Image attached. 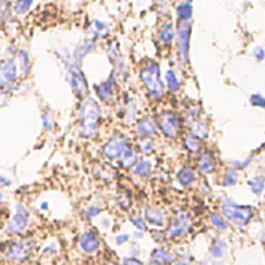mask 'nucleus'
<instances>
[{
    "instance_id": "obj_1",
    "label": "nucleus",
    "mask_w": 265,
    "mask_h": 265,
    "mask_svg": "<svg viewBox=\"0 0 265 265\" xmlns=\"http://www.w3.org/2000/svg\"><path fill=\"white\" fill-rule=\"evenodd\" d=\"M138 81L144 89L146 100L153 105L163 104L167 96L163 81L162 66L155 58H146L138 68Z\"/></svg>"
},
{
    "instance_id": "obj_2",
    "label": "nucleus",
    "mask_w": 265,
    "mask_h": 265,
    "mask_svg": "<svg viewBox=\"0 0 265 265\" xmlns=\"http://www.w3.org/2000/svg\"><path fill=\"white\" fill-rule=\"evenodd\" d=\"M57 58L60 62V68L62 70L64 79L68 83V86L70 87L73 96L77 98V101L89 97L90 92H92V87L87 80L84 70L81 68V64L73 58L72 51H69L68 49H60L57 51Z\"/></svg>"
},
{
    "instance_id": "obj_3",
    "label": "nucleus",
    "mask_w": 265,
    "mask_h": 265,
    "mask_svg": "<svg viewBox=\"0 0 265 265\" xmlns=\"http://www.w3.org/2000/svg\"><path fill=\"white\" fill-rule=\"evenodd\" d=\"M153 116L156 120L159 137H162L163 140L175 142L185 134V120L177 109L162 108L156 111Z\"/></svg>"
},
{
    "instance_id": "obj_4",
    "label": "nucleus",
    "mask_w": 265,
    "mask_h": 265,
    "mask_svg": "<svg viewBox=\"0 0 265 265\" xmlns=\"http://www.w3.org/2000/svg\"><path fill=\"white\" fill-rule=\"evenodd\" d=\"M38 250V239L33 236H17L3 249V255L10 264H24Z\"/></svg>"
},
{
    "instance_id": "obj_5",
    "label": "nucleus",
    "mask_w": 265,
    "mask_h": 265,
    "mask_svg": "<svg viewBox=\"0 0 265 265\" xmlns=\"http://www.w3.org/2000/svg\"><path fill=\"white\" fill-rule=\"evenodd\" d=\"M134 142V138L129 133L123 130H116L107 137L100 145V155L107 162H116L123 152L130 148Z\"/></svg>"
},
{
    "instance_id": "obj_6",
    "label": "nucleus",
    "mask_w": 265,
    "mask_h": 265,
    "mask_svg": "<svg viewBox=\"0 0 265 265\" xmlns=\"http://www.w3.org/2000/svg\"><path fill=\"white\" fill-rule=\"evenodd\" d=\"M220 213L227 218L229 224H233L238 228L247 227L254 217V209L251 206L239 205L238 202H235L231 198L222 199Z\"/></svg>"
},
{
    "instance_id": "obj_7",
    "label": "nucleus",
    "mask_w": 265,
    "mask_h": 265,
    "mask_svg": "<svg viewBox=\"0 0 265 265\" xmlns=\"http://www.w3.org/2000/svg\"><path fill=\"white\" fill-rule=\"evenodd\" d=\"M164 229H166V233H167L168 240H174V242L184 240L192 232V218H191V214L187 210L175 209L173 216L168 218Z\"/></svg>"
},
{
    "instance_id": "obj_8",
    "label": "nucleus",
    "mask_w": 265,
    "mask_h": 265,
    "mask_svg": "<svg viewBox=\"0 0 265 265\" xmlns=\"http://www.w3.org/2000/svg\"><path fill=\"white\" fill-rule=\"evenodd\" d=\"M93 93L96 96L94 98L103 107H115L119 104L120 84L111 73L107 79L98 81L93 86Z\"/></svg>"
},
{
    "instance_id": "obj_9",
    "label": "nucleus",
    "mask_w": 265,
    "mask_h": 265,
    "mask_svg": "<svg viewBox=\"0 0 265 265\" xmlns=\"http://www.w3.org/2000/svg\"><path fill=\"white\" fill-rule=\"evenodd\" d=\"M191 33H192V24L191 21H179L175 25V58L181 66H185L190 61V46Z\"/></svg>"
},
{
    "instance_id": "obj_10",
    "label": "nucleus",
    "mask_w": 265,
    "mask_h": 265,
    "mask_svg": "<svg viewBox=\"0 0 265 265\" xmlns=\"http://www.w3.org/2000/svg\"><path fill=\"white\" fill-rule=\"evenodd\" d=\"M105 115L101 104L92 96L77 101L75 111V123L77 122H98L104 123Z\"/></svg>"
},
{
    "instance_id": "obj_11",
    "label": "nucleus",
    "mask_w": 265,
    "mask_h": 265,
    "mask_svg": "<svg viewBox=\"0 0 265 265\" xmlns=\"http://www.w3.org/2000/svg\"><path fill=\"white\" fill-rule=\"evenodd\" d=\"M20 70L14 58L0 60V96H9L18 89Z\"/></svg>"
},
{
    "instance_id": "obj_12",
    "label": "nucleus",
    "mask_w": 265,
    "mask_h": 265,
    "mask_svg": "<svg viewBox=\"0 0 265 265\" xmlns=\"http://www.w3.org/2000/svg\"><path fill=\"white\" fill-rule=\"evenodd\" d=\"M31 225V211L24 203H18L14 209L13 216L7 221L5 227V232L9 236H22L27 232L28 228Z\"/></svg>"
},
{
    "instance_id": "obj_13",
    "label": "nucleus",
    "mask_w": 265,
    "mask_h": 265,
    "mask_svg": "<svg viewBox=\"0 0 265 265\" xmlns=\"http://www.w3.org/2000/svg\"><path fill=\"white\" fill-rule=\"evenodd\" d=\"M119 111V118L125 125H134L135 120L142 115L141 114L140 100L130 93L120 94Z\"/></svg>"
},
{
    "instance_id": "obj_14",
    "label": "nucleus",
    "mask_w": 265,
    "mask_h": 265,
    "mask_svg": "<svg viewBox=\"0 0 265 265\" xmlns=\"http://www.w3.org/2000/svg\"><path fill=\"white\" fill-rule=\"evenodd\" d=\"M77 247L80 250L81 254L89 255V257L96 255L101 251V247H103L101 235L93 228L83 229L77 236Z\"/></svg>"
},
{
    "instance_id": "obj_15",
    "label": "nucleus",
    "mask_w": 265,
    "mask_h": 265,
    "mask_svg": "<svg viewBox=\"0 0 265 265\" xmlns=\"http://www.w3.org/2000/svg\"><path fill=\"white\" fill-rule=\"evenodd\" d=\"M133 131L134 140H157L159 130L153 114L141 115L133 125Z\"/></svg>"
},
{
    "instance_id": "obj_16",
    "label": "nucleus",
    "mask_w": 265,
    "mask_h": 265,
    "mask_svg": "<svg viewBox=\"0 0 265 265\" xmlns=\"http://www.w3.org/2000/svg\"><path fill=\"white\" fill-rule=\"evenodd\" d=\"M140 214L144 217V220L148 224V227L152 228H164L168 221L167 211L160 206L146 203L141 207Z\"/></svg>"
},
{
    "instance_id": "obj_17",
    "label": "nucleus",
    "mask_w": 265,
    "mask_h": 265,
    "mask_svg": "<svg viewBox=\"0 0 265 265\" xmlns=\"http://www.w3.org/2000/svg\"><path fill=\"white\" fill-rule=\"evenodd\" d=\"M174 180L183 190H192L199 181V174L194 164L185 162L177 167L174 173Z\"/></svg>"
},
{
    "instance_id": "obj_18",
    "label": "nucleus",
    "mask_w": 265,
    "mask_h": 265,
    "mask_svg": "<svg viewBox=\"0 0 265 265\" xmlns=\"http://www.w3.org/2000/svg\"><path fill=\"white\" fill-rule=\"evenodd\" d=\"M195 168L198 174L200 175H213L216 174L217 168H218V163H217V157L214 152L210 149H203L195 159Z\"/></svg>"
},
{
    "instance_id": "obj_19",
    "label": "nucleus",
    "mask_w": 265,
    "mask_h": 265,
    "mask_svg": "<svg viewBox=\"0 0 265 265\" xmlns=\"http://www.w3.org/2000/svg\"><path fill=\"white\" fill-rule=\"evenodd\" d=\"M93 173H94V177L104 184H112L119 175V168L112 164V162L104 160V162L94 164Z\"/></svg>"
},
{
    "instance_id": "obj_20",
    "label": "nucleus",
    "mask_w": 265,
    "mask_h": 265,
    "mask_svg": "<svg viewBox=\"0 0 265 265\" xmlns=\"http://www.w3.org/2000/svg\"><path fill=\"white\" fill-rule=\"evenodd\" d=\"M153 170H155V166H153V162L151 159L149 157H141L129 173L134 180H138L141 183H146L152 179Z\"/></svg>"
},
{
    "instance_id": "obj_21",
    "label": "nucleus",
    "mask_w": 265,
    "mask_h": 265,
    "mask_svg": "<svg viewBox=\"0 0 265 265\" xmlns=\"http://www.w3.org/2000/svg\"><path fill=\"white\" fill-rule=\"evenodd\" d=\"M163 81L166 87V93L170 96H180L183 92V79L177 70L168 66L166 72L163 73Z\"/></svg>"
},
{
    "instance_id": "obj_22",
    "label": "nucleus",
    "mask_w": 265,
    "mask_h": 265,
    "mask_svg": "<svg viewBox=\"0 0 265 265\" xmlns=\"http://www.w3.org/2000/svg\"><path fill=\"white\" fill-rule=\"evenodd\" d=\"M103 123L98 122H77L76 123V135L83 141H93L101 134Z\"/></svg>"
},
{
    "instance_id": "obj_23",
    "label": "nucleus",
    "mask_w": 265,
    "mask_h": 265,
    "mask_svg": "<svg viewBox=\"0 0 265 265\" xmlns=\"http://www.w3.org/2000/svg\"><path fill=\"white\" fill-rule=\"evenodd\" d=\"M180 145L184 149L187 155H190L192 157H196L200 152L205 149V141L199 140L198 137L192 135L188 131H185V134L181 137L180 140Z\"/></svg>"
},
{
    "instance_id": "obj_24",
    "label": "nucleus",
    "mask_w": 265,
    "mask_h": 265,
    "mask_svg": "<svg viewBox=\"0 0 265 265\" xmlns=\"http://www.w3.org/2000/svg\"><path fill=\"white\" fill-rule=\"evenodd\" d=\"M141 159V155L138 149L135 148L134 144L130 146V148H127L122 155L119 156V159L116 160V167L122 170V171H126V173H129L131 168L134 167L137 162Z\"/></svg>"
},
{
    "instance_id": "obj_25",
    "label": "nucleus",
    "mask_w": 265,
    "mask_h": 265,
    "mask_svg": "<svg viewBox=\"0 0 265 265\" xmlns=\"http://www.w3.org/2000/svg\"><path fill=\"white\" fill-rule=\"evenodd\" d=\"M185 129L188 133L198 137L199 140L206 141L210 138V125L205 118H198V119L185 122Z\"/></svg>"
},
{
    "instance_id": "obj_26",
    "label": "nucleus",
    "mask_w": 265,
    "mask_h": 265,
    "mask_svg": "<svg viewBox=\"0 0 265 265\" xmlns=\"http://www.w3.org/2000/svg\"><path fill=\"white\" fill-rule=\"evenodd\" d=\"M175 40V27L170 21H164L160 24L157 29V42L163 49H171Z\"/></svg>"
},
{
    "instance_id": "obj_27",
    "label": "nucleus",
    "mask_w": 265,
    "mask_h": 265,
    "mask_svg": "<svg viewBox=\"0 0 265 265\" xmlns=\"http://www.w3.org/2000/svg\"><path fill=\"white\" fill-rule=\"evenodd\" d=\"M175 261L174 251L168 249L167 246H156L149 253V262L156 265H170Z\"/></svg>"
},
{
    "instance_id": "obj_28",
    "label": "nucleus",
    "mask_w": 265,
    "mask_h": 265,
    "mask_svg": "<svg viewBox=\"0 0 265 265\" xmlns=\"http://www.w3.org/2000/svg\"><path fill=\"white\" fill-rule=\"evenodd\" d=\"M87 38L93 39V40H104V39H108L111 36V25L108 22L101 21V20H94L90 22V27L87 31Z\"/></svg>"
},
{
    "instance_id": "obj_29",
    "label": "nucleus",
    "mask_w": 265,
    "mask_h": 265,
    "mask_svg": "<svg viewBox=\"0 0 265 265\" xmlns=\"http://www.w3.org/2000/svg\"><path fill=\"white\" fill-rule=\"evenodd\" d=\"M96 49H97V42L90 38H84L80 43L76 46L75 50L72 51V55H73V58H75L77 62H80L81 64L87 55L94 53Z\"/></svg>"
},
{
    "instance_id": "obj_30",
    "label": "nucleus",
    "mask_w": 265,
    "mask_h": 265,
    "mask_svg": "<svg viewBox=\"0 0 265 265\" xmlns=\"http://www.w3.org/2000/svg\"><path fill=\"white\" fill-rule=\"evenodd\" d=\"M17 65H18V70H20V76L22 79H25L27 76H29L31 70H32V60L31 55L27 50H18L17 51Z\"/></svg>"
},
{
    "instance_id": "obj_31",
    "label": "nucleus",
    "mask_w": 265,
    "mask_h": 265,
    "mask_svg": "<svg viewBox=\"0 0 265 265\" xmlns=\"http://www.w3.org/2000/svg\"><path fill=\"white\" fill-rule=\"evenodd\" d=\"M227 251H228V242L225 239L220 236V238L214 239V242L211 243L209 254H210L211 260L220 261L225 257Z\"/></svg>"
},
{
    "instance_id": "obj_32",
    "label": "nucleus",
    "mask_w": 265,
    "mask_h": 265,
    "mask_svg": "<svg viewBox=\"0 0 265 265\" xmlns=\"http://www.w3.org/2000/svg\"><path fill=\"white\" fill-rule=\"evenodd\" d=\"M105 54H107L109 62H111L112 65L125 60L123 53H122V49H120L119 42H116V40H108V43L105 46Z\"/></svg>"
},
{
    "instance_id": "obj_33",
    "label": "nucleus",
    "mask_w": 265,
    "mask_h": 265,
    "mask_svg": "<svg viewBox=\"0 0 265 265\" xmlns=\"http://www.w3.org/2000/svg\"><path fill=\"white\" fill-rule=\"evenodd\" d=\"M134 146L140 152L141 157H151L157 151L156 140H134Z\"/></svg>"
},
{
    "instance_id": "obj_34",
    "label": "nucleus",
    "mask_w": 265,
    "mask_h": 265,
    "mask_svg": "<svg viewBox=\"0 0 265 265\" xmlns=\"http://www.w3.org/2000/svg\"><path fill=\"white\" fill-rule=\"evenodd\" d=\"M174 13L177 17V21H191L194 16L192 2H177Z\"/></svg>"
},
{
    "instance_id": "obj_35",
    "label": "nucleus",
    "mask_w": 265,
    "mask_h": 265,
    "mask_svg": "<svg viewBox=\"0 0 265 265\" xmlns=\"http://www.w3.org/2000/svg\"><path fill=\"white\" fill-rule=\"evenodd\" d=\"M207 220H209V224L211 227L214 228L216 231H218V232H227L229 227H231V224L228 222L227 218L222 216L221 213H217V211L210 213L209 217H207Z\"/></svg>"
},
{
    "instance_id": "obj_36",
    "label": "nucleus",
    "mask_w": 265,
    "mask_h": 265,
    "mask_svg": "<svg viewBox=\"0 0 265 265\" xmlns=\"http://www.w3.org/2000/svg\"><path fill=\"white\" fill-rule=\"evenodd\" d=\"M239 183V171L232 167H228L220 180V185L224 188H231Z\"/></svg>"
},
{
    "instance_id": "obj_37",
    "label": "nucleus",
    "mask_w": 265,
    "mask_h": 265,
    "mask_svg": "<svg viewBox=\"0 0 265 265\" xmlns=\"http://www.w3.org/2000/svg\"><path fill=\"white\" fill-rule=\"evenodd\" d=\"M104 213V207L101 205H97V203H93V205H89L87 207H84L81 210V216H83V220L86 222H93L96 218L101 216Z\"/></svg>"
},
{
    "instance_id": "obj_38",
    "label": "nucleus",
    "mask_w": 265,
    "mask_h": 265,
    "mask_svg": "<svg viewBox=\"0 0 265 265\" xmlns=\"http://www.w3.org/2000/svg\"><path fill=\"white\" fill-rule=\"evenodd\" d=\"M114 203L119 207L120 210L130 211L131 206H133V199H131V196L127 195L126 192L119 191V192H116V194H115Z\"/></svg>"
},
{
    "instance_id": "obj_39",
    "label": "nucleus",
    "mask_w": 265,
    "mask_h": 265,
    "mask_svg": "<svg viewBox=\"0 0 265 265\" xmlns=\"http://www.w3.org/2000/svg\"><path fill=\"white\" fill-rule=\"evenodd\" d=\"M251 194L255 196H261L265 190V179L262 175H254L247 181Z\"/></svg>"
},
{
    "instance_id": "obj_40",
    "label": "nucleus",
    "mask_w": 265,
    "mask_h": 265,
    "mask_svg": "<svg viewBox=\"0 0 265 265\" xmlns=\"http://www.w3.org/2000/svg\"><path fill=\"white\" fill-rule=\"evenodd\" d=\"M148 232L151 235L152 240L157 243V246H166L168 242V236L164 228H152Z\"/></svg>"
},
{
    "instance_id": "obj_41",
    "label": "nucleus",
    "mask_w": 265,
    "mask_h": 265,
    "mask_svg": "<svg viewBox=\"0 0 265 265\" xmlns=\"http://www.w3.org/2000/svg\"><path fill=\"white\" fill-rule=\"evenodd\" d=\"M58 250H60V244L57 243V242H49V243H46L40 249L39 254H40L42 258H51V257L57 255Z\"/></svg>"
},
{
    "instance_id": "obj_42",
    "label": "nucleus",
    "mask_w": 265,
    "mask_h": 265,
    "mask_svg": "<svg viewBox=\"0 0 265 265\" xmlns=\"http://www.w3.org/2000/svg\"><path fill=\"white\" fill-rule=\"evenodd\" d=\"M129 222L137 229V231H142V232H148L149 227L144 220V217L141 214H129Z\"/></svg>"
},
{
    "instance_id": "obj_43",
    "label": "nucleus",
    "mask_w": 265,
    "mask_h": 265,
    "mask_svg": "<svg viewBox=\"0 0 265 265\" xmlns=\"http://www.w3.org/2000/svg\"><path fill=\"white\" fill-rule=\"evenodd\" d=\"M33 2L35 0H17L16 5L13 7V11H14V14L18 17L25 16L28 11L31 10V7H32Z\"/></svg>"
},
{
    "instance_id": "obj_44",
    "label": "nucleus",
    "mask_w": 265,
    "mask_h": 265,
    "mask_svg": "<svg viewBox=\"0 0 265 265\" xmlns=\"http://www.w3.org/2000/svg\"><path fill=\"white\" fill-rule=\"evenodd\" d=\"M42 127L46 133L51 134L55 129V119L49 111H43L42 112Z\"/></svg>"
},
{
    "instance_id": "obj_45",
    "label": "nucleus",
    "mask_w": 265,
    "mask_h": 265,
    "mask_svg": "<svg viewBox=\"0 0 265 265\" xmlns=\"http://www.w3.org/2000/svg\"><path fill=\"white\" fill-rule=\"evenodd\" d=\"M251 162H253V156H247L244 157L243 160H239V159H236V160H232L231 162V166L229 167L235 168V170H238V171H240V170H244V168H247L251 164Z\"/></svg>"
},
{
    "instance_id": "obj_46",
    "label": "nucleus",
    "mask_w": 265,
    "mask_h": 265,
    "mask_svg": "<svg viewBox=\"0 0 265 265\" xmlns=\"http://www.w3.org/2000/svg\"><path fill=\"white\" fill-rule=\"evenodd\" d=\"M250 104L255 107V108H265V97L260 93H255L250 96Z\"/></svg>"
},
{
    "instance_id": "obj_47",
    "label": "nucleus",
    "mask_w": 265,
    "mask_h": 265,
    "mask_svg": "<svg viewBox=\"0 0 265 265\" xmlns=\"http://www.w3.org/2000/svg\"><path fill=\"white\" fill-rule=\"evenodd\" d=\"M131 240V235L127 232H119L116 236H115V243L118 246H123V244L130 243Z\"/></svg>"
},
{
    "instance_id": "obj_48",
    "label": "nucleus",
    "mask_w": 265,
    "mask_h": 265,
    "mask_svg": "<svg viewBox=\"0 0 265 265\" xmlns=\"http://www.w3.org/2000/svg\"><path fill=\"white\" fill-rule=\"evenodd\" d=\"M120 265H146V264L141 260L140 257H131V255H127L125 258H122Z\"/></svg>"
},
{
    "instance_id": "obj_49",
    "label": "nucleus",
    "mask_w": 265,
    "mask_h": 265,
    "mask_svg": "<svg viewBox=\"0 0 265 265\" xmlns=\"http://www.w3.org/2000/svg\"><path fill=\"white\" fill-rule=\"evenodd\" d=\"M253 55H254V60L258 61V62H261V61L265 60V50L262 49V47H257V49L254 50V53H253Z\"/></svg>"
},
{
    "instance_id": "obj_50",
    "label": "nucleus",
    "mask_w": 265,
    "mask_h": 265,
    "mask_svg": "<svg viewBox=\"0 0 265 265\" xmlns=\"http://www.w3.org/2000/svg\"><path fill=\"white\" fill-rule=\"evenodd\" d=\"M11 185V180L6 177L3 174H0V188H9Z\"/></svg>"
},
{
    "instance_id": "obj_51",
    "label": "nucleus",
    "mask_w": 265,
    "mask_h": 265,
    "mask_svg": "<svg viewBox=\"0 0 265 265\" xmlns=\"http://www.w3.org/2000/svg\"><path fill=\"white\" fill-rule=\"evenodd\" d=\"M145 233L146 232H142V231H137V229H135L134 232H133V235H131V238L135 239V240H141V239L145 238Z\"/></svg>"
},
{
    "instance_id": "obj_52",
    "label": "nucleus",
    "mask_w": 265,
    "mask_h": 265,
    "mask_svg": "<svg viewBox=\"0 0 265 265\" xmlns=\"http://www.w3.org/2000/svg\"><path fill=\"white\" fill-rule=\"evenodd\" d=\"M130 253H131L130 254L131 257H138L141 253V249L137 246V244H133V246L130 247Z\"/></svg>"
},
{
    "instance_id": "obj_53",
    "label": "nucleus",
    "mask_w": 265,
    "mask_h": 265,
    "mask_svg": "<svg viewBox=\"0 0 265 265\" xmlns=\"http://www.w3.org/2000/svg\"><path fill=\"white\" fill-rule=\"evenodd\" d=\"M40 210L42 211H49L50 210V203L47 200H43L40 202Z\"/></svg>"
},
{
    "instance_id": "obj_54",
    "label": "nucleus",
    "mask_w": 265,
    "mask_h": 265,
    "mask_svg": "<svg viewBox=\"0 0 265 265\" xmlns=\"http://www.w3.org/2000/svg\"><path fill=\"white\" fill-rule=\"evenodd\" d=\"M170 265H191L190 261H184V260H179V258H175V261H174L173 264Z\"/></svg>"
},
{
    "instance_id": "obj_55",
    "label": "nucleus",
    "mask_w": 265,
    "mask_h": 265,
    "mask_svg": "<svg viewBox=\"0 0 265 265\" xmlns=\"http://www.w3.org/2000/svg\"><path fill=\"white\" fill-rule=\"evenodd\" d=\"M103 265H120V262H118V261L115 260H105L103 262Z\"/></svg>"
},
{
    "instance_id": "obj_56",
    "label": "nucleus",
    "mask_w": 265,
    "mask_h": 265,
    "mask_svg": "<svg viewBox=\"0 0 265 265\" xmlns=\"http://www.w3.org/2000/svg\"><path fill=\"white\" fill-rule=\"evenodd\" d=\"M3 200H5V196H3V192L0 191V203H3Z\"/></svg>"
},
{
    "instance_id": "obj_57",
    "label": "nucleus",
    "mask_w": 265,
    "mask_h": 265,
    "mask_svg": "<svg viewBox=\"0 0 265 265\" xmlns=\"http://www.w3.org/2000/svg\"><path fill=\"white\" fill-rule=\"evenodd\" d=\"M57 265H70L69 262H60V264H57Z\"/></svg>"
},
{
    "instance_id": "obj_58",
    "label": "nucleus",
    "mask_w": 265,
    "mask_h": 265,
    "mask_svg": "<svg viewBox=\"0 0 265 265\" xmlns=\"http://www.w3.org/2000/svg\"><path fill=\"white\" fill-rule=\"evenodd\" d=\"M177 2H192V0H177Z\"/></svg>"
},
{
    "instance_id": "obj_59",
    "label": "nucleus",
    "mask_w": 265,
    "mask_h": 265,
    "mask_svg": "<svg viewBox=\"0 0 265 265\" xmlns=\"http://www.w3.org/2000/svg\"><path fill=\"white\" fill-rule=\"evenodd\" d=\"M146 265H156V264H152V262H148V264Z\"/></svg>"
}]
</instances>
